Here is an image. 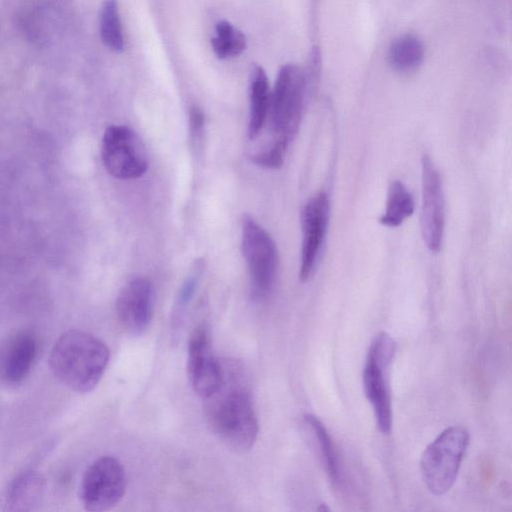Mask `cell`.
<instances>
[{
	"instance_id": "cell-9",
	"label": "cell",
	"mask_w": 512,
	"mask_h": 512,
	"mask_svg": "<svg viewBox=\"0 0 512 512\" xmlns=\"http://www.w3.org/2000/svg\"><path fill=\"white\" fill-rule=\"evenodd\" d=\"M423 240L431 252L441 249L445 228V201L440 175L433 160L425 154L421 162Z\"/></svg>"
},
{
	"instance_id": "cell-17",
	"label": "cell",
	"mask_w": 512,
	"mask_h": 512,
	"mask_svg": "<svg viewBox=\"0 0 512 512\" xmlns=\"http://www.w3.org/2000/svg\"><path fill=\"white\" fill-rule=\"evenodd\" d=\"M413 211L412 194L401 181H393L389 186L386 208L379 222L387 227H398L413 214Z\"/></svg>"
},
{
	"instance_id": "cell-21",
	"label": "cell",
	"mask_w": 512,
	"mask_h": 512,
	"mask_svg": "<svg viewBox=\"0 0 512 512\" xmlns=\"http://www.w3.org/2000/svg\"><path fill=\"white\" fill-rule=\"evenodd\" d=\"M195 268L183 282L178 295V305L185 306L193 298L197 288L199 277L203 268V262L197 261Z\"/></svg>"
},
{
	"instance_id": "cell-19",
	"label": "cell",
	"mask_w": 512,
	"mask_h": 512,
	"mask_svg": "<svg viewBox=\"0 0 512 512\" xmlns=\"http://www.w3.org/2000/svg\"><path fill=\"white\" fill-rule=\"evenodd\" d=\"M99 28L104 45L114 52H121L124 40L117 0H104L99 14Z\"/></svg>"
},
{
	"instance_id": "cell-15",
	"label": "cell",
	"mask_w": 512,
	"mask_h": 512,
	"mask_svg": "<svg viewBox=\"0 0 512 512\" xmlns=\"http://www.w3.org/2000/svg\"><path fill=\"white\" fill-rule=\"evenodd\" d=\"M249 121L248 137L250 140L256 139L266 122L269 115L270 99L268 79L265 71L260 66H254L250 76L249 88Z\"/></svg>"
},
{
	"instance_id": "cell-10",
	"label": "cell",
	"mask_w": 512,
	"mask_h": 512,
	"mask_svg": "<svg viewBox=\"0 0 512 512\" xmlns=\"http://www.w3.org/2000/svg\"><path fill=\"white\" fill-rule=\"evenodd\" d=\"M330 204L326 193H318L304 206L301 213L302 243L299 279L306 282L319 261L325 241Z\"/></svg>"
},
{
	"instance_id": "cell-8",
	"label": "cell",
	"mask_w": 512,
	"mask_h": 512,
	"mask_svg": "<svg viewBox=\"0 0 512 512\" xmlns=\"http://www.w3.org/2000/svg\"><path fill=\"white\" fill-rule=\"evenodd\" d=\"M127 478L122 463L112 456L95 460L85 471L79 489L83 507L92 512L114 507L124 496Z\"/></svg>"
},
{
	"instance_id": "cell-1",
	"label": "cell",
	"mask_w": 512,
	"mask_h": 512,
	"mask_svg": "<svg viewBox=\"0 0 512 512\" xmlns=\"http://www.w3.org/2000/svg\"><path fill=\"white\" fill-rule=\"evenodd\" d=\"M222 378L217 389L204 398L209 427L217 438L236 452L250 450L258 436V421L249 381L236 361H221Z\"/></svg>"
},
{
	"instance_id": "cell-2",
	"label": "cell",
	"mask_w": 512,
	"mask_h": 512,
	"mask_svg": "<svg viewBox=\"0 0 512 512\" xmlns=\"http://www.w3.org/2000/svg\"><path fill=\"white\" fill-rule=\"evenodd\" d=\"M109 361V349L96 336L77 329L63 333L49 357L53 375L78 393L92 391L101 380Z\"/></svg>"
},
{
	"instance_id": "cell-18",
	"label": "cell",
	"mask_w": 512,
	"mask_h": 512,
	"mask_svg": "<svg viewBox=\"0 0 512 512\" xmlns=\"http://www.w3.org/2000/svg\"><path fill=\"white\" fill-rule=\"evenodd\" d=\"M304 422L315 438L327 475L333 484L338 485L341 481L340 464L328 431L315 415L306 414Z\"/></svg>"
},
{
	"instance_id": "cell-14",
	"label": "cell",
	"mask_w": 512,
	"mask_h": 512,
	"mask_svg": "<svg viewBox=\"0 0 512 512\" xmlns=\"http://www.w3.org/2000/svg\"><path fill=\"white\" fill-rule=\"evenodd\" d=\"M43 477L28 471L15 477L0 492V511H33L41 504L44 496Z\"/></svg>"
},
{
	"instance_id": "cell-12",
	"label": "cell",
	"mask_w": 512,
	"mask_h": 512,
	"mask_svg": "<svg viewBox=\"0 0 512 512\" xmlns=\"http://www.w3.org/2000/svg\"><path fill=\"white\" fill-rule=\"evenodd\" d=\"M154 302V287L144 277H135L122 287L116 300V312L128 334L139 336L148 329L153 317Z\"/></svg>"
},
{
	"instance_id": "cell-7",
	"label": "cell",
	"mask_w": 512,
	"mask_h": 512,
	"mask_svg": "<svg viewBox=\"0 0 512 512\" xmlns=\"http://www.w3.org/2000/svg\"><path fill=\"white\" fill-rule=\"evenodd\" d=\"M101 156L107 172L121 180L137 179L148 168L143 142L133 129L125 125H111L105 130Z\"/></svg>"
},
{
	"instance_id": "cell-20",
	"label": "cell",
	"mask_w": 512,
	"mask_h": 512,
	"mask_svg": "<svg viewBox=\"0 0 512 512\" xmlns=\"http://www.w3.org/2000/svg\"><path fill=\"white\" fill-rule=\"evenodd\" d=\"M211 44L217 57L224 59L239 55L246 47V39L241 31L233 27L228 35L212 38Z\"/></svg>"
},
{
	"instance_id": "cell-6",
	"label": "cell",
	"mask_w": 512,
	"mask_h": 512,
	"mask_svg": "<svg viewBox=\"0 0 512 512\" xmlns=\"http://www.w3.org/2000/svg\"><path fill=\"white\" fill-rule=\"evenodd\" d=\"M241 251L247 264L250 293L254 301L265 300L271 293L278 269V252L269 233L250 215L241 225Z\"/></svg>"
},
{
	"instance_id": "cell-11",
	"label": "cell",
	"mask_w": 512,
	"mask_h": 512,
	"mask_svg": "<svg viewBox=\"0 0 512 512\" xmlns=\"http://www.w3.org/2000/svg\"><path fill=\"white\" fill-rule=\"evenodd\" d=\"M187 374L194 392L202 399L213 393L222 378V364L213 354L210 334L205 324H199L188 343Z\"/></svg>"
},
{
	"instance_id": "cell-13",
	"label": "cell",
	"mask_w": 512,
	"mask_h": 512,
	"mask_svg": "<svg viewBox=\"0 0 512 512\" xmlns=\"http://www.w3.org/2000/svg\"><path fill=\"white\" fill-rule=\"evenodd\" d=\"M37 351V339L31 332L16 333L0 353L1 377L10 384L22 382L33 366Z\"/></svg>"
},
{
	"instance_id": "cell-4",
	"label": "cell",
	"mask_w": 512,
	"mask_h": 512,
	"mask_svg": "<svg viewBox=\"0 0 512 512\" xmlns=\"http://www.w3.org/2000/svg\"><path fill=\"white\" fill-rule=\"evenodd\" d=\"M469 444V431L453 425L442 431L425 449L421 473L431 494L441 496L453 486Z\"/></svg>"
},
{
	"instance_id": "cell-22",
	"label": "cell",
	"mask_w": 512,
	"mask_h": 512,
	"mask_svg": "<svg viewBox=\"0 0 512 512\" xmlns=\"http://www.w3.org/2000/svg\"><path fill=\"white\" fill-rule=\"evenodd\" d=\"M204 124L205 118L202 110L196 106L192 107L189 112V131L195 148H198L202 143Z\"/></svg>"
},
{
	"instance_id": "cell-16",
	"label": "cell",
	"mask_w": 512,
	"mask_h": 512,
	"mask_svg": "<svg viewBox=\"0 0 512 512\" xmlns=\"http://www.w3.org/2000/svg\"><path fill=\"white\" fill-rule=\"evenodd\" d=\"M388 58L394 70L402 73L411 72L422 63L424 46L416 36L403 35L392 42Z\"/></svg>"
},
{
	"instance_id": "cell-3",
	"label": "cell",
	"mask_w": 512,
	"mask_h": 512,
	"mask_svg": "<svg viewBox=\"0 0 512 512\" xmlns=\"http://www.w3.org/2000/svg\"><path fill=\"white\" fill-rule=\"evenodd\" d=\"M306 91L307 79L299 66L287 64L279 70L270 99L273 142L268 148L282 156L299 130Z\"/></svg>"
},
{
	"instance_id": "cell-5",
	"label": "cell",
	"mask_w": 512,
	"mask_h": 512,
	"mask_svg": "<svg viewBox=\"0 0 512 512\" xmlns=\"http://www.w3.org/2000/svg\"><path fill=\"white\" fill-rule=\"evenodd\" d=\"M396 353V342L386 332L372 340L363 369V387L370 402L379 430L388 434L392 427V406L389 369Z\"/></svg>"
}]
</instances>
